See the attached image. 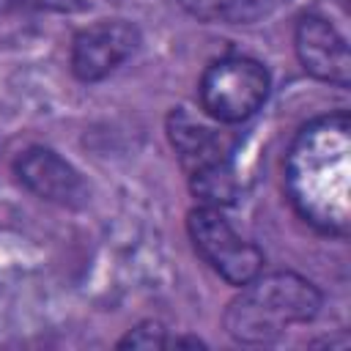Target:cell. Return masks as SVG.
Returning a JSON list of instances; mask_svg holds the SVG:
<instances>
[{
    "instance_id": "cell-7",
    "label": "cell",
    "mask_w": 351,
    "mask_h": 351,
    "mask_svg": "<svg viewBox=\"0 0 351 351\" xmlns=\"http://www.w3.org/2000/svg\"><path fill=\"white\" fill-rule=\"evenodd\" d=\"M167 137L189 178L233 165L236 137L197 121L184 107H176L167 115Z\"/></svg>"
},
{
    "instance_id": "cell-1",
    "label": "cell",
    "mask_w": 351,
    "mask_h": 351,
    "mask_svg": "<svg viewBox=\"0 0 351 351\" xmlns=\"http://www.w3.org/2000/svg\"><path fill=\"white\" fill-rule=\"evenodd\" d=\"M351 121L329 112L304 123L285 156V192L296 214L321 233L346 236L351 225Z\"/></svg>"
},
{
    "instance_id": "cell-2",
    "label": "cell",
    "mask_w": 351,
    "mask_h": 351,
    "mask_svg": "<svg viewBox=\"0 0 351 351\" xmlns=\"http://www.w3.org/2000/svg\"><path fill=\"white\" fill-rule=\"evenodd\" d=\"M239 288L222 324L244 346H271L288 326L313 321L324 302L321 291L296 271H258Z\"/></svg>"
},
{
    "instance_id": "cell-6",
    "label": "cell",
    "mask_w": 351,
    "mask_h": 351,
    "mask_svg": "<svg viewBox=\"0 0 351 351\" xmlns=\"http://www.w3.org/2000/svg\"><path fill=\"white\" fill-rule=\"evenodd\" d=\"M293 49L302 69L310 77L337 88H348L351 82L348 44L329 19L318 14H304L293 27Z\"/></svg>"
},
{
    "instance_id": "cell-4",
    "label": "cell",
    "mask_w": 351,
    "mask_h": 351,
    "mask_svg": "<svg viewBox=\"0 0 351 351\" xmlns=\"http://www.w3.org/2000/svg\"><path fill=\"white\" fill-rule=\"evenodd\" d=\"M186 233L195 252L230 285H244L263 269V252L241 239L225 219L222 208L197 206L186 214Z\"/></svg>"
},
{
    "instance_id": "cell-5",
    "label": "cell",
    "mask_w": 351,
    "mask_h": 351,
    "mask_svg": "<svg viewBox=\"0 0 351 351\" xmlns=\"http://www.w3.org/2000/svg\"><path fill=\"white\" fill-rule=\"evenodd\" d=\"M140 47V30L126 19H101L71 38L69 66L80 82H99L126 63Z\"/></svg>"
},
{
    "instance_id": "cell-3",
    "label": "cell",
    "mask_w": 351,
    "mask_h": 351,
    "mask_svg": "<svg viewBox=\"0 0 351 351\" xmlns=\"http://www.w3.org/2000/svg\"><path fill=\"white\" fill-rule=\"evenodd\" d=\"M271 77L266 66L247 55H225L206 66L197 96L206 115L219 123H241L252 118L269 99Z\"/></svg>"
},
{
    "instance_id": "cell-9",
    "label": "cell",
    "mask_w": 351,
    "mask_h": 351,
    "mask_svg": "<svg viewBox=\"0 0 351 351\" xmlns=\"http://www.w3.org/2000/svg\"><path fill=\"white\" fill-rule=\"evenodd\" d=\"M189 14H195L203 22H247L244 8L239 0H178Z\"/></svg>"
},
{
    "instance_id": "cell-10",
    "label": "cell",
    "mask_w": 351,
    "mask_h": 351,
    "mask_svg": "<svg viewBox=\"0 0 351 351\" xmlns=\"http://www.w3.org/2000/svg\"><path fill=\"white\" fill-rule=\"evenodd\" d=\"M167 346H173V337L156 321H145V324L129 329L118 340V348H167Z\"/></svg>"
},
{
    "instance_id": "cell-11",
    "label": "cell",
    "mask_w": 351,
    "mask_h": 351,
    "mask_svg": "<svg viewBox=\"0 0 351 351\" xmlns=\"http://www.w3.org/2000/svg\"><path fill=\"white\" fill-rule=\"evenodd\" d=\"M88 0H0V14H16V11H58V14H74L85 11Z\"/></svg>"
},
{
    "instance_id": "cell-12",
    "label": "cell",
    "mask_w": 351,
    "mask_h": 351,
    "mask_svg": "<svg viewBox=\"0 0 351 351\" xmlns=\"http://www.w3.org/2000/svg\"><path fill=\"white\" fill-rule=\"evenodd\" d=\"M277 3H280V0H239V5H241L244 14H247V22L258 19L261 14H269Z\"/></svg>"
},
{
    "instance_id": "cell-8",
    "label": "cell",
    "mask_w": 351,
    "mask_h": 351,
    "mask_svg": "<svg viewBox=\"0 0 351 351\" xmlns=\"http://www.w3.org/2000/svg\"><path fill=\"white\" fill-rule=\"evenodd\" d=\"M14 173L19 184L41 200L77 208L88 200V184L82 176L52 148L30 145L14 159Z\"/></svg>"
}]
</instances>
